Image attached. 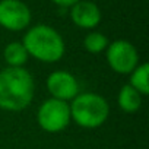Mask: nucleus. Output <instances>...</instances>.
<instances>
[{
  "mask_svg": "<svg viewBox=\"0 0 149 149\" xmlns=\"http://www.w3.org/2000/svg\"><path fill=\"white\" fill-rule=\"evenodd\" d=\"M35 81L25 67L0 70V108L10 113L24 111L34 100Z\"/></svg>",
  "mask_w": 149,
  "mask_h": 149,
  "instance_id": "nucleus-1",
  "label": "nucleus"
},
{
  "mask_svg": "<svg viewBox=\"0 0 149 149\" xmlns=\"http://www.w3.org/2000/svg\"><path fill=\"white\" fill-rule=\"evenodd\" d=\"M21 42L26 48L29 57L41 63H57L66 53V44L61 34L45 24L29 26Z\"/></svg>",
  "mask_w": 149,
  "mask_h": 149,
  "instance_id": "nucleus-2",
  "label": "nucleus"
},
{
  "mask_svg": "<svg viewBox=\"0 0 149 149\" xmlns=\"http://www.w3.org/2000/svg\"><path fill=\"white\" fill-rule=\"evenodd\" d=\"M70 117L82 129H98L110 117L108 101L95 92H79L70 102Z\"/></svg>",
  "mask_w": 149,
  "mask_h": 149,
  "instance_id": "nucleus-3",
  "label": "nucleus"
},
{
  "mask_svg": "<svg viewBox=\"0 0 149 149\" xmlns=\"http://www.w3.org/2000/svg\"><path fill=\"white\" fill-rule=\"evenodd\" d=\"M37 123L47 133H60L72 123L69 102L48 98L37 110Z\"/></svg>",
  "mask_w": 149,
  "mask_h": 149,
  "instance_id": "nucleus-4",
  "label": "nucleus"
},
{
  "mask_svg": "<svg viewBox=\"0 0 149 149\" xmlns=\"http://www.w3.org/2000/svg\"><path fill=\"white\" fill-rule=\"evenodd\" d=\"M104 53L110 69L118 74H130L140 63L137 48L127 40L111 41Z\"/></svg>",
  "mask_w": 149,
  "mask_h": 149,
  "instance_id": "nucleus-5",
  "label": "nucleus"
},
{
  "mask_svg": "<svg viewBox=\"0 0 149 149\" xmlns=\"http://www.w3.org/2000/svg\"><path fill=\"white\" fill-rule=\"evenodd\" d=\"M32 12L22 0H0V26L10 32H21L31 26Z\"/></svg>",
  "mask_w": 149,
  "mask_h": 149,
  "instance_id": "nucleus-6",
  "label": "nucleus"
},
{
  "mask_svg": "<svg viewBox=\"0 0 149 149\" xmlns=\"http://www.w3.org/2000/svg\"><path fill=\"white\" fill-rule=\"evenodd\" d=\"M47 91L50 94V98L70 102L76 97L79 91V82L73 73L67 70H54L51 72L47 81H45Z\"/></svg>",
  "mask_w": 149,
  "mask_h": 149,
  "instance_id": "nucleus-7",
  "label": "nucleus"
},
{
  "mask_svg": "<svg viewBox=\"0 0 149 149\" xmlns=\"http://www.w3.org/2000/svg\"><path fill=\"white\" fill-rule=\"evenodd\" d=\"M70 19L74 26L86 31H94L102 21V12L95 2L81 0L70 8Z\"/></svg>",
  "mask_w": 149,
  "mask_h": 149,
  "instance_id": "nucleus-8",
  "label": "nucleus"
},
{
  "mask_svg": "<svg viewBox=\"0 0 149 149\" xmlns=\"http://www.w3.org/2000/svg\"><path fill=\"white\" fill-rule=\"evenodd\" d=\"M142 102H143V97L134 88H132L129 84L123 85L120 88L118 95H117V104L123 113H126V114L137 113L142 107Z\"/></svg>",
  "mask_w": 149,
  "mask_h": 149,
  "instance_id": "nucleus-9",
  "label": "nucleus"
},
{
  "mask_svg": "<svg viewBox=\"0 0 149 149\" xmlns=\"http://www.w3.org/2000/svg\"><path fill=\"white\" fill-rule=\"evenodd\" d=\"M3 58L8 67H24L29 58V54L21 41H12L3 48Z\"/></svg>",
  "mask_w": 149,
  "mask_h": 149,
  "instance_id": "nucleus-10",
  "label": "nucleus"
},
{
  "mask_svg": "<svg viewBox=\"0 0 149 149\" xmlns=\"http://www.w3.org/2000/svg\"><path fill=\"white\" fill-rule=\"evenodd\" d=\"M129 76H130L129 85L132 88H134L142 97H146L149 94V64L139 63L137 67Z\"/></svg>",
  "mask_w": 149,
  "mask_h": 149,
  "instance_id": "nucleus-11",
  "label": "nucleus"
},
{
  "mask_svg": "<svg viewBox=\"0 0 149 149\" xmlns=\"http://www.w3.org/2000/svg\"><path fill=\"white\" fill-rule=\"evenodd\" d=\"M110 40L100 31H89L84 38V48L89 54H101L107 50Z\"/></svg>",
  "mask_w": 149,
  "mask_h": 149,
  "instance_id": "nucleus-12",
  "label": "nucleus"
},
{
  "mask_svg": "<svg viewBox=\"0 0 149 149\" xmlns=\"http://www.w3.org/2000/svg\"><path fill=\"white\" fill-rule=\"evenodd\" d=\"M50 2H53L56 6L58 8H64V9H70L73 5H76L78 2H81V0H50Z\"/></svg>",
  "mask_w": 149,
  "mask_h": 149,
  "instance_id": "nucleus-13",
  "label": "nucleus"
}]
</instances>
